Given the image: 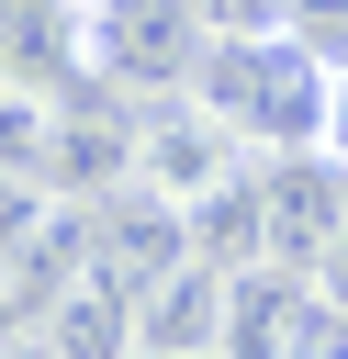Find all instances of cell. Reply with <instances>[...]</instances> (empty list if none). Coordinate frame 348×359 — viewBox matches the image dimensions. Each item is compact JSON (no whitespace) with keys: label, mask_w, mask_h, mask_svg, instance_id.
Wrapping results in <instances>:
<instances>
[{"label":"cell","mask_w":348,"mask_h":359,"mask_svg":"<svg viewBox=\"0 0 348 359\" xmlns=\"http://www.w3.org/2000/svg\"><path fill=\"white\" fill-rule=\"evenodd\" d=\"M191 90L258 146V157H292V146H326L337 135V67L303 45V34H213Z\"/></svg>","instance_id":"1"},{"label":"cell","mask_w":348,"mask_h":359,"mask_svg":"<svg viewBox=\"0 0 348 359\" xmlns=\"http://www.w3.org/2000/svg\"><path fill=\"white\" fill-rule=\"evenodd\" d=\"M202 45H213V22H202L191 0H90V79L123 90V101L191 90Z\"/></svg>","instance_id":"2"},{"label":"cell","mask_w":348,"mask_h":359,"mask_svg":"<svg viewBox=\"0 0 348 359\" xmlns=\"http://www.w3.org/2000/svg\"><path fill=\"white\" fill-rule=\"evenodd\" d=\"M236 168H258V146L202 101V90H168V101H135V180H157L168 202H202L225 191Z\"/></svg>","instance_id":"3"},{"label":"cell","mask_w":348,"mask_h":359,"mask_svg":"<svg viewBox=\"0 0 348 359\" xmlns=\"http://www.w3.org/2000/svg\"><path fill=\"white\" fill-rule=\"evenodd\" d=\"M90 258H101V269H112V280L146 303V292H157V280L191 258V202H168L157 180L101 191V202H90Z\"/></svg>","instance_id":"4"},{"label":"cell","mask_w":348,"mask_h":359,"mask_svg":"<svg viewBox=\"0 0 348 359\" xmlns=\"http://www.w3.org/2000/svg\"><path fill=\"white\" fill-rule=\"evenodd\" d=\"M258 202H269V258L281 269H314L348 224V157L337 146H292V157H258Z\"/></svg>","instance_id":"5"},{"label":"cell","mask_w":348,"mask_h":359,"mask_svg":"<svg viewBox=\"0 0 348 359\" xmlns=\"http://www.w3.org/2000/svg\"><path fill=\"white\" fill-rule=\"evenodd\" d=\"M314 314H326L314 269L258 258V269H236V292H225V359H303Z\"/></svg>","instance_id":"6"},{"label":"cell","mask_w":348,"mask_h":359,"mask_svg":"<svg viewBox=\"0 0 348 359\" xmlns=\"http://www.w3.org/2000/svg\"><path fill=\"white\" fill-rule=\"evenodd\" d=\"M34 337L56 348V359H135L146 337H135V292L101 269V258H79L45 303H34Z\"/></svg>","instance_id":"7"},{"label":"cell","mask_w":348,"mask_h":359,"mask_svg":"<svg viewBox=\"0 0 348 359\" xmlns=\"http://www.w3.org/2000/svg\"><path fill=\"white\" fill-rule=\"evenodd\" d=\"M0 79L79 90L90 79V0H0Z\"/></svg>","instance_id":"8"},{"label":"cell","mask_w":348,"mask_h":359,"mask_svg":"<svg viewBox=\"0 0 348 359\" xmlns=\"http://www.w3.org/2000/svg\"><path fill=\"white\" fill-rule=\"evenodd\" d=\"M225 292H236V269L191 247V258L135 303V337H146V348H225Z\"/></svg>","instance_id":"9"},{"label":"cell","mask_w":348,"mask_h":359,"mask_svg":"<svg viewBox=\"0 0 348 359\" xmlns=\"http://www.w3.org/2000/svg\"><path fill=\"white\" fill-rule=\"evenodd\" d=\"M191 247H202V258H225V269H258V258H269V202H258V168H236L225 191H202V202H191Z\"/></svg>","instance_id":"10"},{"label":"cell","mask_w":348,"mask_h":359,"mask_svg":"<svg viewBox=\"0 0 348 359\" xmlns=\"http://www.w3.org/2000/svg\"><path fill=\"white\" fill-rule=\"evenodd\" d=\"M213 34H292V0H191Z\"/></svg>","instance_id":"11"},{"label":"cell","mask_w":348,"mask_h":359,"mask_svg":"<svg viewBox=\"0 0 348 359\" xmlns=\"http://www.w3.org/2000/svg\"><path fill=\"white\" fill-rule=\"evenodd\" d=\"M292 34H303L326 67H348V0H292Z\"/></svg>","instance_id":"12"},{"label":"cell","mask_w":348,"mask_h":359,"mask_svg":"<svg viewBox=\"0 0 348 359\" xmlns=\"http://www.w3.org/2000/svg\"><path fill=\"white\" fill-rule=\"evenodd\" d=\"M314 292H326V303H337V314H348V224H337V247H326V258H314Z\"/></svg>","instance_id":"13"},{"label":"cell","mask_w":348,"mask_h":359,"mask_svg":"<svg viewBox=\"0 0 348 359\" xmlns=\"http://www.w3.org/2000/svg\"><path fill=\"white\" fill-rule=\"evenodd\" d=\"M303 359H348V314H337V303L314 314V337H303Z\"/></svg>","instance_id":"14"},{"label":"cell","mask_w":348,"mask_h":359,"mask_svg":"<svg viewBox=\"0 0 348 359\" xmlns=\"http://www.w3.org/2000/svg\"><path fill=\"white\" fill-rule=\"evenodd\" d=\"M0 359H56V348L45 337H0Z\"/></svg>","instance_id":"15"},{"label":"cell","mask_w":348,"mask_h":359,"mask_svg":"<svg viewBox=\"0 0 348 359\" xmlns=\"http://www.w3.org/2000/svg\"><path fill=\"white\" fill-rule=\"evenodd\" d=\"M326 146H337V157H348V67H337V135H326Z\"/></svg>","instance_id":"16"},{"label":"cell","mask_w":348,"mask_h":359,"mask_svg":"<svg viewBox=\"0 0 348 359\" xmlns=\"http://www.w3.org/2000/svg\"><path fill=\"white\" fill-rule=\"evenodd\" d=\"M135 359H225V348H135Z\"/></svg>","instance_id":"17"}]
</instances>
